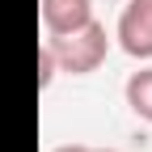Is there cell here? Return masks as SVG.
<instances>
[{"mask_svg": "<svg viewBox=\"0 0 152 152\" xmlns=\"http://www.w3.org/2000/svg\"><path fill=\"white\" fill-rule=\"evenodd\" d=\"M93 21V0H42V26L51 34H68Z\"/></svg>", "mask_w": 152, "mask_h": 152, "instance_id": "3", "label": "cell"}, {"mask_svg": "<svg viewBox=\"0 0 152 152\" xmlns=\"http://www.w3.org/2000/svg\"><path fill=\"white\" fill-rule=\"evenodd\" d=\"M47 47H51L55 64H59L64 72H72V76H85V72H93V68L106 59L110 38H106V26H97V21H85L80 30L55 34Z\"/></svg>", "mask_w": 152, "mask_h": 152, "instance_id": "1", "label": "cell"}, {"mask_svg": "<svg viewBox=\"0 0 152 152\" xmlns=\"http://www.w3.org/2000/svg\"><path fill=\"white\" fill-rule=\"evenodd\" d=\"M127 106L135 110L140 118L152 123V68H140V72L127 80Z\"/></svg>", "mask_w": 152, "mask_h": 152, "instance_id": "4", "label": "cell"}, {"mask_svg": "<svg viewBox=\"0 0 152 152\" xmlns=\"http://www.w3.org/2000/svg\"><path fill=\"white\" fill-rule=\"evenodd\" d=\"M118 47L135 59H152V0H127L118 17Z\"/></svg>", "mask_w": 152, "mask_h": 152, "instance_id": "2", "label": "cell"}, {"mask_svg": "<svg viewBox=\"0 0 152 152\" xmlns=\"http://www.w3.org/2000/svg\"><path fill=\"white\" fill-rule=\"evenodd\" d=\"M55 152H93V148H85V144H64V148H55Z\"/></svg>", "mask_w": 152, "mask_h": 152, "instance_id": "6", "label": "cell"}, {"mask_svg": "<svg viewBox=\"0 0 152 152\" xmlns=\"http://www.w3.org/2000/svg\"><path fill=\"white\" fill-rule=\"evenodd\" d=\"M51 76H55V55H51V47H42L38 51V89H47Z\"/></svg>", "mask_w": 152, "mask_h": 152, "instance_id": "5", "label": "cell"}, {"mask_svg": "<svg viewBox=\"0 0 152 152\" xmlns=\"http://www.w3.org/2000/svg\"><path fill=\"white\" fill-rule=\"evenodd\" d=\"M93 152H114V148H93Z\"/></svg>", "mask_w": 152, "mask_h": 152, "instance_id": "7", "label": "cell"}]
</instances>
